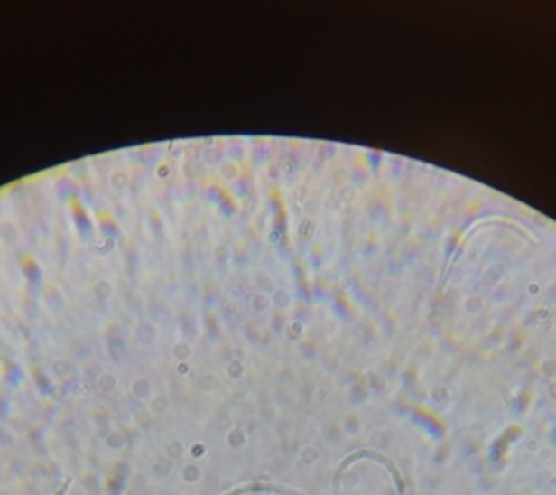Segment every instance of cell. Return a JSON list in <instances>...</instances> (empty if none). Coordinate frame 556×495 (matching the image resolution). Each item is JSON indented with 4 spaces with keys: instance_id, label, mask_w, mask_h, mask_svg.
I'll list each match as a JSON object with an SVG mask.
<instances>
[{
    "instance_id": "obj_2",
    "label": "cell",
    "mask_w": 556,
    "mask_h": 495,
    "mask_svg": "<svg viewBox=\"0 0 556 495\" xmlns=\"http://www.w3.org/2000/svg\"><path fill=\"white\" fill-rule=\"evenodd\" d=\"M358 458H375V460H378V462H383L385 466L393 472V476H394V481H396V486H398V491H400V495H404L406 493V490H404V481H403V478H400V473H398V470L393 466V463H390L386 458H383V456H378V453H370V452H365V453H355V456H351L348 458L345 463H343V468H347L348 463H351L353 460H358Z\"/></svg>"
},
{
    "instance_id": "obj_1",
    "label": "cell",
    "mask_w": 556,
    "mask_h": 495,
    "mask_svg": "<svg viewBox=\"0 0 556 495\" xmlns=\"http://www.w3.org/2000/svg\"><path fill=\"white\" fill-rule=\"evenodd\" d=\"M254 491H270V493H280V495H303L300 491H293L290 488H283V486H273V483H250V486H242V488H236L232 491H228L226 495H242V493H254Z\"/></svg>"
}]
</instances>
